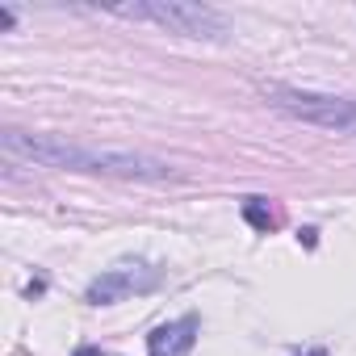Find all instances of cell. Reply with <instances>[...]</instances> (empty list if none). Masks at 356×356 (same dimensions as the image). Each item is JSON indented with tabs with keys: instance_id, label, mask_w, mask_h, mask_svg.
I'll return each mask as SVG.
<instances>
[{
	"instance_id": "obj_1",
	"label": "cell",
	"mask_w": 356,
	"mask_h": 356,
	"mask_svg": "<svg viewBox=\"0 0 356 356\" xmlns=\"http://www.w3.org/2000/svg\"><path fill=\"white\" fill-rule=\"evenodd\" d=\"M0 147L17 159L42 163V168H63V172H97V176H122V181H172L176 168L138 155V151H101L84 143H67L59 134H30V130H5Z\"/></svg>"
},
{
	"instance_id": "obj_2",
	"label": "cell",
	"mask_w": 356,
	"mask_h": 356,
	"mask_svg": "<svg viewBox=\"0 0 356 356\" xmlns=\"http://www.w3.org/2000/svg\"><path fill=\"white\" fill-rule=\"evenodd\" d=\"M109 17L122 22H147L159 26L176 38H202V42H222L231 38V22L210 9V5H193V0H134V5H109Z\"/></svg>"
},
{
	"instance_id": "obj_3",
	"label": "cell",
	"mask_w": 356,
	"mask_h": 356,
	"mask_svg": "<svg viewBox=\"0 0 356 356\" xmlns=\"http://www.w3.org/2000/svg\"><path fill=\"white\" fill-rule=\"evenodd\" d=\"M264 101L302 122V126H318V130H335V134H356V101L348 97H327V92H306V88H264Z\"/></svg>"
},
{
	"instance_id": "obj_4",
	"label": "cell",
	"mask_w": 356,
	"mask_h": 356,
	"mask_svg": "<svg viewBox=\"0 0 356 356\" xmlns=\"http://www.w3.org/2000/svg\"><path fill=\"white\" fill-rule=\"evenodd\" d=\"M159 285H163V273L155 264H147V260H122V264H113V268H105L101 277L88 281L84 302L88 306H113V302H126L134 293H151Z\"/></svg>"
},
{
	"instance_id": "obj_5",
	"label": "cell",
	"mask_w": 356,
	"mask_h": 356,
	"mask_svg": "<svg viewBox=\"0 0 356 356\" xmlns=\"http://www.w3.org/2000/svg\"><path fill=\"white\" fill-rule=\"evenodd\" d=\"M193 343H197V318L185 314V318H172L147 335V356H189Z\"/></svg>"
},
{
	"instance_id": "obj_6",
	"label": "cell",
	"mask_w": 356,
	"mask_h": 356,
	"mask_svg": "<svg viewBox=\"0 0 356 356\" xmlns=\"http://www.w3.org/2000/svg\"><path fill=\"white\" fill-rule=\"evenodd\" d=\"M243 218H248L256 231H268V227H277V214L264 206V197H248V206H243Z\"/></svg>"
},
{
	"instance_id": "obj_7",
	"label": "cell",
	"mask_w": 356,
	"mask_h": 356,
	"mask_svg": "<svg viewBox=\"0 0 356 356\" xmlns=\"http://www.w3.org/2000/svg\"><path fill=\"white\" fill-rule=\"evenodd\" d=\"M0 30H13V9L0 5Z\"/></svg>"
}]
</instances>
